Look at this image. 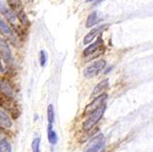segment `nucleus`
<instances>
[{"label": "nucleus", "mask_w": 153, "mask_h": 152, "mask_svg": "<svg viewBox=\"0 0 153 152\" xmlns=\"http://www.w3.org/2000/svg\"><path fill=\"white\" fill-rule=\"evenodd\" d=\"M105 108H106V105H103L100 108H98L97 110H95L94 113H92L89 116V117L85 121V123H83V125H82L83 129L89 130L93 127H94L97 124V122H98L102 118V116H103V115H104V113L105 111Z\"/></svg>", "instance_id": "f257e3e1"}, {"label": "nucleus", "mask_w": 153, "mask_h": 152, "mask_svg": "<svg viewBox=\"0 0 153 152\" xmlns=\"http://www.w3.org/2000/svg\"><path fill=\"white\" fill-rule=\"evenodd\" d=\"M7 2H8L10 7L12 8L13 12L16 13V15L19 18V21L25 26L29 25V19H27V18L26 16V14L23 10V7L19 2V0H7Z\"/></svg>", "instance_id": "f03ea898"}, {"label": "nucleus", "mask_w": 153, "mask_h": 152, "mask_svg": "<svg viewBox=\"0 0 153 152\" xmlns=\"http://www.w3.org/2000/svg\"><path fill=\"white\" fill-rule=\"evenodd\" d=\"M105 64H106V62L105 60L96 61L85 69V71H83V75H85L86 78L94 77V76L98 74L103 70L105 66Z\"/></svg>", "instance_id": "7ed1b4c3"}, {"label": "nucleus", "mask_w": 153, "mask_h": 152, "mask_svg": "<svg viewBox=\"0 0 153 152\" xmlns=\"http://www.w3.org/2000/svg\"><path fill=\"white\" fill-rule=\"evenodd\" d=\"M106 98H107V95L105 93H103V94L99 95L98 97H96L94 100H93V102L91 104H89L86 106L85 112H83V115L87 116V115H91L92 113H94L95 110H97L103 105V104Z\"/></svg>", "instance_id": "20e7f679"}, {"label": "nucleus", "mask_w": 153, "mask_h": 152, "mask_svg": "<svg viewBox=\"0 0 153 152\" xmlns=\"http://www.w3.org/2000/svg\"><path fill=\"white\" fill-rule=\"evenodd\" d=\"M104 146V136L102 134L94 136L90 141L85 152H98Z\"/></svg>", "instance_id": "39448f33"}, {"label": "nucleus", "mask_w": 153, "mask_h": 152, "mask_svg": "<svg viewBox=\"0 0 153 152\" xmlns=\"http://www.w3.org/2000/svg\"><path fill=\"white\" fill-rule=\"evenodd\" d=\"M0 46H1V47H0V48H1V49H0V50H1V58H2V60L6 63H7V64H12V62H13V57H12L11 50H10L7 42L5 39H1Z\"/></svg>", "instance_id": "423d86ee"}, {"label": "nucleus", "mask_w": 153, "mask_h": 152, "mask_svg": "<svg viewBox=\"0 0 153 152\" xmlns=\"http://www.w3.org/2000/svg\"><path fill=\"white\" fill-rule=\"evenodd\" d=\"M105 27L106 25H101L96 27H94V29L85 37V39H83V44H88L92 42L95 37L98 36V34H101V32L105 29Z\"/></svg>", "instance_id": "0eeeda50"}, {"label": "nucleus", "mask_w": 153, "mask_h": 152, "mask_svg": "<svg viewBox=\"0 0 153 152\" xmlns=\"http://www.w3.org/2000/svg\"><path fill=\"white\" fill-rule=\"evenodd\" d=\"M0 29H1V32H2L4 35H6L7 37H8L9 39L12 41V42H13L14 44H15V45H17V44H16V41H18V39H17V38H16L15 33L13 32V30H12L11 27H10L6 22H4L3 19L0 20Z\"/></svg>", "instance_id": "6e6552de"}, {"label": "nucleus", "mask_w": 153, "mask_h": 152, "mask_svg": "<svg viewBox=\"0 0 153 152\" xmlns=\"http://www.w3.org/2000/svg\"><path fill=\"white\" fill-rule=\"evenodd\" d=\"M102 44H103V39L101 37H98V39H97L95 42H94L93 44L88 46L85 50H83V55H85V56H89V55L94 53L95 51H97L101 48Z\"/></svg>", "instance_id": "1a4fd4ad"}, {"label": "nucleus", "mask_w": 153, "mask_h": 152, "mask_svg": "<svg viewBox=\"0 0 153 152\" xmlns=\"http://www.w3.org/2000/svg\"><path fill=\"white\" fill-rule=\"evenodd\" d=\"M1 13L5 16V18L13 25H16L17 22V17L15 15V13L13 12V10L7 8L5 5H3V3H1Z\"/></svg>", "instance_id": "9d476101"}, {"label": "nucleus", "mask_w": 153, "mask_h": 152, "mask_svg": "<svg viewBox=\"0 0 153 152\" xmlns=\"http://www.w3.org/2000/svg\"><path fill=\"white\" fill-rule=\"evenodd\" d=\"M1 92L2 94H5V96L7 97L11 98L14 95V91L13 88L10 85V82H8L7 81H1Z\"/></svg>", "instance_id": "9b49d317"}, {"label": "nucleus", "mask_w": 153, "mask_h": 152, "mask_svg": "<svg viewBox=\"0 0 153 152\" xmlns=\"http://www.w3.org/2000/svg\"><path fill=\"white\" fill-rule=\"evenodd\" d=\"M0 125H1V128H10L12 127V121L10 117L3 110H1V112H0Z\"/></svg>", "instance_id": "f8f14e48"}, {"label": "nucleus", "mask_w": 153, "mask_h": 152, "mask_svg": "<svg viewBox=\"0 0 153 152\" xmlns=\"http://www.w3.org/2000/svg\"><path fill=\"white\" fill-rule=\"evenodd\" d=\"M108 87V80H104L101 82H99L98 85H96V87L94 88V92H93V96H97L98 97L99 95H101V93Z\"/></svg>", "instance_id": "ddd939ff"}, {"label": "nucleus", "mask_w": 153, "mask_h": 152, "mask_svg": "<svg viewBox=\"0 0 153 152\" xmlns=\"http://www.w3.org/2000/svg\"><path fill=\"white\" fill-rule=\"evenodd\" d=\"M101 19H99L98 15H97V12H92L90 15L87 18V21H86V27H91L93 26H94L95 24H97Z\"/></svg>", "instance_id": "4468645a"}, {"label": "nucleus", "mask_w": 153, "mask_h": 152, "mask_svg": "<svg viewBox=\"0 0 153 152\" xmlns=\"http://www.w3.org/2000/svg\"><path fill=\"white\" fill-rule=\"evenodd\" d=\"M48 140L51 145H55L58 141L57 134L53 130L52 125H49V127H48Z\"/></svg>", "instance_id": "2eb2a0df"}, {"label": "nucleus", "mask_w": 153, "mask_h": 152, "mask_svg": "<svg viewBox=\"0 0 153 152\" xmlns=\"http://www.w3.org/2000/svg\"><path fill=\"white\" fill-rule=\"evenodd\" d=\"M47 118L50 123V125H52L54 119H55V113H54V109L52 105H49L47 108Z\"/></svg>", "instance_id": "dca6fc26"}, {"label": "nucleus", "mask_w": 153, "mask_h": 152, "mask_svg": "<svg viewBox=\"0 0 153 152\" xmlns=\"http://www.w3.org/2000/svg\"><path fill=\"white\" fill-rule=\"evenodd\" d=\"M0 152H12L11 145L5 139L0 141Z\"/></svg>", "instance_id": "f3484780"}, {"label": "nucleus", "mask_w": 153, "mask_h": 152, "mask_svg": "<svg viewBox=\"0 0 153 152\" xmlns=\"http://www.w3.org/2000/svg\"><path fill=\"white\" fill-rule=\"evenodd\" d=\"M39 145H40V139L39 137H36V139L32 141V152H39Z\"/></svg>", "instance_id": "a211bd4d"}, {"label": "nucleus", "mask_w": 153, "mask_h": 152, "mask_svg": "<svg viewBox=\"0 0 153 152\" xmlns=\"http://www.w3.org/2000/svg\"><path fill=\"white\" fill-rule=\"evenodd\" d=\"M47 62V53L44 50H41L39 52V63L40 65L44 67Z\"/></svg>", "instance_id": "6ab92c4d"}, {"label": "nucleus", "mask_w": 153, "mask_h": 152, "mask_svg": "<svg viewBox=\"0 0 153 152\" xmlns=\"http://www.w3.org/2000/svg\"><path fill=\"white\" fill-rule=\"evenodd\" d=\"M91 1H93V0H87V2H91Z\"/></svg>", "instance_id": "aec40b11"}, {"label": "nucleus", "mask_w": 153, "mask_h": 152, "mask_svg": "<svg viewBox=\"0 0 153 152\" xmlns=\"http://www.w3.org/2000/svg\"><path fill=\"white\" fill-rule=\"evenodd\" d=\"M25 1H29V0H25Z\"/></svg>", "instance_id": "412c9836"}]
</instances>
